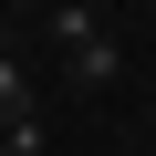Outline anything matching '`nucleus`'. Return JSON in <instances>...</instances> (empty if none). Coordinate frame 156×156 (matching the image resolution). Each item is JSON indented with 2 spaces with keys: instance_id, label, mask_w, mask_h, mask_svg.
Returning a JSON list of instances; mask_svg holds the SVG:
<instances>
[{
  "instance_id": "1",
  "label": "nucleus",
  "mask_w": 156,
  "mask_h": 156,
  "mask_svg": "<svg viewBox=\"0 0 156 156\" xmlns=\"http://www.w3.org/2000/svg\"><path fill=\"white\" fill-rule=\"evenodd\" d=\"M52 42H62V73H73V83H115V31L83 11V0L52 11Z\"/></svg>"
},
{
  "instance_id": "2",
  "label": "nucleus",
  "mask_w": 156,
  "mask_h": 156,
  "mask_svg": "<svg viewBox=\"0 0 156 156\" xmlns=\"http://www.w3.org/2000/svg\"><path fill=\"white\" fill-rule=\"evenodd\" d=\"M21 104H31V73H21V52H0V125H21Z\"/></svg>"
},
{
  "instance_id": "3",
  "label": "nucleus",
  "mask_w": 156,
  "mask_h": 156,
  "mask_svg": "<svg viewBox=\"0 0 156 156\" xmlns=\"http://www.w3.org/2000/svg\"><path fill=\"white\" fill-rule=\"evenodd\" d=\"M0 156H42V125L21 115V125H0Z\"/></svg>"
}]
</instances>
